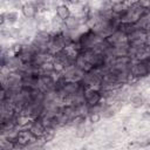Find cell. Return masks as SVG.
<instances>
[{"instance_id":"1","label":"cell","mask_w":150,"mask_h":150,"mask_svg":"<svg viewBox=\"0 0 150 150\" xmlns=\"http://www.w3.org/2000/svg\"><path fill=\"white\" fill-rule=\"evenodd\" d=\"M105 41L112 48L120 47V46H123V45H129L128 43V35H125L124 33H122L118 29L115 30L112 34H110L108 38H105Z\"/></svg>"},{"instance_id":"2","label":"cell","mask_w":150,"mask_h":150,"mask_svg":"<svg viewBox=\"0 0 150 150\" xmlns=\"http://www.w3.org/2000/svg\"><path fill=\"white\" fill-rule=\"evenodd\" d=\"M84 101L88 108L100 104L103 101L102 91L98 89H88L84 91Z\"/></svg>"},{"instance_id":"3","label":"cell","mask_w":150,"mask_h":150,"mask_svg":"<svg viewBox=\"0 0 150 150\" xmlns=\"http://www.w3.org/2000/svg\"><path fill=\"white\" fill-rule=\"evenodd\" d=\"M130 74H131V76H132L134 80L143 79V77L150 75L149 71H148V69H146V67H145V64L142 61H135L132 63V66L130 68Z\"/></svg>"},{"instance_id":"4","label":"cell","mask_w":150,"mask_h":150,"mask_svg":"<svg viewBox=\"0 0 150 150\" xmlns=\"http://www.w3.org/2000/svg\"><path fill=\"white\" fill-rule=\"evenodd\" d=\"M27 129L30 131V134L35 137V138H41L45 132L47 131V129L45 128V125L39 121V120H33L29 122V124L27 125Z\"/></svg>"},{"instance_id":"5","label":"cell","mask_w":150,"mask_h":150,"mask_svg":"<svg viewBox=\"0 0 150 150\" xmlns=\"http://www.w3.org/2000/svg\"><path fill=\"white\" fill-rule=\"evenodd\" d=\"M21 13H22V15L27 20H34L39 15V11L34 7V5L32 4V1H28V2H23L22 4Z\"/></svg>"},{"instance_id":"6","label":"cell","mask_w":150,"mask_h":150,"mask_svg":"<svg viewBox=\"0 0 150 150\" xmlns=\"http://www.w3.org/2000/svg\"><path fill=\"white\" fill-rule=\"evenodd\" d=\"M56 16L62 20L63 22L66 20H68L70 16H71V11H70V7L67 5V4H57L56 5Z\"/></svg>"},{"instance_id":"7","label":"cell","mask_w":150,"mask_h":150,"mask_svg":"<svg viewBox=\"0 0 150 150\" xmlns=\"http://www.w3.org/2000/svg\"><path fill=\"white\" fill-rule=\"evenodd\" d=\"M75 67L77 68V69H80L81 71H83L84 74H87V73H90L93 69H94V67L87 61V59L83 56V55H79L77 57H76V60H75Z\"/></svg>"},{"instance_id":"8","label":"cell","mask_w":150,"mask_h":150,"mask_svg":"<svg viewBox=\"0 0 150 150\" xmlns=\"http://www.w3.org/2000/svg\"><path fill=\"white\" fill-rule=\"evenodd\" d=\"M82 23H81V20H80V16H75V15H71L68 20H66L64 21V27H63V29H66V30H69V32H75V30H77L79 28H80V26H81Z\"/></svg>"},{"instance_id":"9","label":"cell","mask_w":150,"mask_h":150,"mask_svg":"<svg viewBox=\"0 0 150 150\" xmlns=\"http://www.w3.org/2000/svg\"><path fill=\"white\" fill-rule=\"evenodd\" d=\"M135 27L137 29H142V30H145V32H150V12L145 13L136 23H135Z\"/></svg>"},{"instance_id":"10","label":"cell","mask_w":150,"mask_h":150,"mask_svg":"<svg viewBox=\"0 0 150 150\" xmlns=\"http://www.w3.org/2000/svg\"><path fill=\"white\" fill-rule=\"evenodd\" d=\"M91 131H93L91 124H87V123H86V124H83V125L76 128V136L80 137V138H84V137H87L88 135H90Z\"/></svg>"},{"instance_id":"11","label":"cell","mask_w":150,"mask_h":150,"mask_svg":"<svg viewBox=\"0 0 150 150\" xmlns=\"http://www.w3.org/2000/svg\"><path fill=\"white\" fill-rule=\"evenodd\" d=\"M130 103H131V105H132L134 108L138 109V108H141V107H143V105L145 104V98H144V96L141 95V94H134V95L130 97Z\"/></svg>"},{"instance_id":"12","label":"cell","mask_w":150,"mask_h":150,"mask_svg":"<svg viewBox=\"0 0 150 150\" xmlns=\"http://www.w3.org/2000/svg\"><path fill=\"white\" fill-rule=\"evenodd\" d=\"M6 14V22L8 25H14L19 21V14L16 11H9V12H5Z\"/></svg>"},{"instance_id":"13","label":"cell","mask_w":150,"mask_h":150,"mask_svg":"<svg viewBox=\"0 0 150 150\" xmlns=\"http://www.w3.org/2000/svg\"><path fill=\"white\" fill-rule=\"evenodd\" d=\"M115 114H116V110H115V109L111 107V104L109 103V104L107 105V108L101 112V116H102L103 118H105V120H109V118L114 117Z\"/></svg>"},{"instance_id":"14","label":"cell","mask_w":150,"mask_h":150,"mask_svg":"<svg viewBox=\"0 0 150 150\" xmlns=\"http://www.w3.org/2000/svg\"><path fill=\"white\" fill-rule=\"evenodd\" d=\"M55 138V131L54 130H47L46 132H45V135L41 137V139L45 142V143H48V142H52L53 139Z\"/></svg>"},{"instance_id":"15","label":"cell","mask_w":150,"mask_h":150,"mask_svg":"<svg viewBox=\"0 0 150 150\" xmlns=\"http://www.w3.org/2000/svg\"><path fill=\"white\" fill-rule=\"evenodd\" d=\"M102 118L101 114H97V112H91V114H88V121L90 124H94V123H97Z\"/></svg>"},{"instance_id":"16","label":"cell","mask_w":150,"mask_h":150,"mask_svg":"<svg viewBox=\"0 0 150 150\" xmlns=\"http://www.w3.org/2000/svg\"><path fill=\"white\" fill-rule=\"evenodd\" d=\"M135 144L137 145V146H139V148H148V146H150V138H142V139H139V141H136L135 142Z\"/></svg>"},{"instance_id":"17","label":"cell","mask_w":150,"mask_h":150,"mask_svg":"<svg viewBox=\"0 0 150 150\" xmlns=\"http://www.w3.org/2000/svg\"><path fill=\"white\" fill-rule=\"evenodd\" d=\"M142 62L145 64V67H146V69H148V71H149V74H150V55H148L145 59H143Z\"/></svg>"},{"instance_id":"18","label":"cell","mask_w":150,"mask_h":150,"mask_svg":"<svg viewBox=\"0 0 150 150\" xmlns=\"http://www.w3.org/2000/svg\"><path fill=\"white\" fill-rule=\"evenodd\" d=\"M142 118L143 120H150V110L145 109V111L142 114Z\"/></svg>"}]
</instances>
